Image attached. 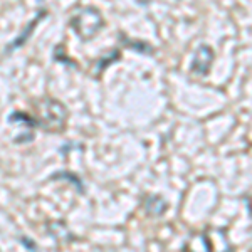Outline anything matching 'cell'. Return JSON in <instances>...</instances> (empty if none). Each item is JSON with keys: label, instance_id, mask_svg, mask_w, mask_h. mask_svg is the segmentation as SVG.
<instances>
[{"label": "cell", "instance_id": "52a82bcc", "mask_svg": "<svg viewBox=\"0 0 252 252\" xmlns=\"http://www.w3.org/2000/svg\"><path fill=\"white\" fill-rule=\"evenodd\" d=\"M120 58H121V51H120V49H111V51H109L106 56H103V58L97 59L96 69H94V78H99V76L103 74L104 69H106L109 64L116 63V61L120 59Z\"/></svg>", "mask_w": 252, "mask_h": 252}, {"label": "cell", "instance_id": "8992f818", "mask_svg": "<svg viewBox=\"0 0 252 252\" xmlns=\"http://www.w3.org/2000/svg\"><path fill=\"white\" fill-rule=\"evenodd\" d=\"M120 40L126 49H131V51H136V52H140V54H145V56L155 54V49H153V46H150L148 42H143V40L129 39V37H126L125 34H120Z\"/></svg>", "mask_w": 252, "mask_h": 252}, {"label": "cell", "instance_id": "7a4b0ae2", "mask_svg": "<svg viewBox=\"0 0 252 252\" xmlns=\"http://www.w3.org/2000/svg\"><path fill=\"white\" fill-rule=\"evenodd\" d=\"M69 27L76 32L81 40H91L104 27V19L94 7H83L71 15Z\"/></svg>", "mask_w": 252, "mask_h": 252}, {"label": "cell", "instance_id": "5b68a950", "mask_svg": "<svg viewBox=\"0 0 252 252\" xmlns=\"http://www.w3.org/2000/svg\"><path fill=\"white\" fill-rule=\"evenodd\" d=\"M143 207L148 215H152V217H160V215H163L166 212V207L168 205H166V202L160 195H150V197L145 198Z\"/></svg>", "mask_w": 252, "mask_h": 252}, {"label": "cell", "instance_id": "ba28073f", "mask_svg": "<svg viewBox=\"0 0 252 252\" xmlns=\"http://www.w3.org/2000/svg\"><path fill=\"white\" fill-rule=\"evenodd\" d=\"M9 123H17V125H22L27 131H32V129L37 128L35 125V118L32 115H27V113H22V111H14L10 113L9 116Z\"/></svg>", "mask_w": 252, "mask_h": 252}, {"label": "cell", "instance_id": "8fae6325", "mask_svg": "<svg viewBox=\"0 0 252 252\" xmlns=\"http://www.w3.org/2000/svg\"><path fill=\"white\" fill-rule=\"evenodd\" d=\"M20 242H22L24 246L27 247V249H37V246H35V244L32 242V241H27L26 237H20Z\"/></svg>", "mask_w": 252, "mask_h": 252}, {"label": "cell", "instance_id": "6da1fadb", "mask_svg": "<svg viewBox=\"0 0 252 252\" xmlns=\"http://www.w3.org/2000/svg\"><path fill=\"white\" fill-rule=\"evenodd\" d=\"M35 118L37 128L47 133H63L67 125L69 111L61 101L58 99H44L39 104V116Z\"/></svg>", "mask_w": 252, "mask_h": 252}, {"label": "cell", "instance_id": "277c9868", "mask_svg": "<svg viewBox=\"0 0 252 252\" xmlns=\"http://www.w3.org/2000/svg\"><path fill=\"white\" fill-rule=\"evenodd\" d=\"M46 15H47V12H46V10H40V12H37V15H35V17L31 20V24L26 27V29L22 31V34H20L19 37L14 40V42H10L9 46H7V54H10V52H12V51H15V49L22 47L24 44L27 42V39L31 37V34H32V32H34L35 27H37L39 20L42 19V17H46Z\"/></svg>", "mask_w": 252, "mask_h": 252}, {"label": "cell", "instance_id": "30bf717a", "mask_svg": "<svg viewBox=\"0 0 252 252\" xmlns=\"http://www.w3.org/2000/svg\"><path fill=\"white\" fill-rule=\"evenodd\" d=\"M54 59L58 61V63H64V64H67V66L76 67V63H74V61L69 59L67 56L64 54V49H63V46L56 47V51H54Z\"/></svg>", "mask_w": 252, "mask_h": 252}, {"label": "cell", "instance_id": "9c48e42d", "mask_svg": "<svg viewBox=\"0 0 252 252\" xmlns=\"http://www.w3.org/2000/svg\"><path fill=\"white\" fill-rule=\"evenodd\" d=\"M51 180H67L69 184H72L76 187V190H78L79 193H84L86 192V189H84L83 182H81V178L78 175L67 172V170H64V172H59V173H52L51 175Z\"/></svg>", "mask_w": 252, "mask_h": 252}, {"label": "cell", "instance_id": "3957f363", "mask_svg": "<svg viewBox=\"0 0 252 252\" xmlns=\"http://www.w3.org/2000/svg\"><path fill=\"white\" fill-rule=\"evenodd\" d=\"M214 51L210 46H198L195 49L193 52V58H192V64H190V71L197 76H207L212 69V64H214Z\"/></svg>", "mask_w": 252, "mask_h": 252}]
</instances>
